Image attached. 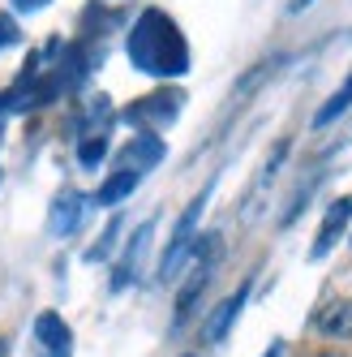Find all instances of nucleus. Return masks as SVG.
Here are the masks:
<instances>
[{
    "instance_id": "f257e3e1",
    "label": "nucleus",
    "mask_w": 352,
    "mask_h": 357,
    "mask_svg": "<svg viewBox=\"0 0 352 357\" xmlns=\"http://www.w3.org/2000/svg\"><path fill=\"white\" fill-rule=\"evenodd\" d=\"M129 61L155 78H181L189 69V43L163 9H146L129 31Z\"/></svg>"
},
{
    "instance_id": "f03ea898",
    "label": "nucleus",
    "mask_w": 352,
    "mask_h": 357,
    "mask_svg": "<svg viewBox=\"0 0 352 357\" xmlns=\"http://www.w3.org/2000/svg\"><path fill=\"white\" fill-rule=\"evenodd\" d=\"M202 211H207V194H198V198L189 202V211L176 220V233H172V241H168V254L159 259V280H163V284H168V280H176L181 263L193 254V241H198V220H202Z\"/></svg>"
},
{
    "instance_id": "7ed1b4c3",
    "label": "nucleus",
    "mask_w": 352,
    "mask_h": 357,
    "mask_svg": "<svg viewBox=\"0 0 352 357\" xmlns=\"http://www.w3.org/2000/svg\"><path fill=\"white\" fill-rule=\"evenodd\" d=\"M181 91H159V95H146L138 99V104H129L120 116L129 121V125H150V130H159V125L176 121V112H181Z\"/></svg>"
},
{
    "instance_id": "20e7f679",
    "label": "nucleus",
    "mask_w": 352,
    "mask_h": 357,
    "mask_svg": "<svg viewBox=\"0 0 352 357\" xmlns=\"http://www.w3.org/2000/svg\"><path fill=\"white\" fill-rule=\"evenodd\" d=\"M163 160V138H155V134H134V142H125L120 146V168L125 172H138L142 176V168H155Z\"/></svg>"
},
{
    "instance_id": "39448f33",
    "label": "nucleus",
    "mask_w": 352,
    "mask_h": 357,
    "mask_svg": "<svg viewBox=\"0 0 352 357\" xmlns=\"http://www.w3.org/2000/svg\"><path fill=\"white\" fill-rule=\"evenodd\" d=\"M245 297H249V284H241L228 301H219V305H215V314H211V319H207V327H202V340H207V344H223V336H228V327L237 323Z\"/></svg>"
},
{
    "instance_id": "423d86ee",
    "label": "nucleus",
    "mask_w": 352,
    "mask_h": 357,
    "mask_svg": "<svg viewBox=\"0 0 352 357\" xmlns=\"http://www.w3.org/2000/svg\"><path fill=\"white\" fill-rule=\"evenodd\" d=\"M348 220H352V198H339L335 207L326 211L322 228H318V241H314V250H310V259H326V254H331V245L339 241V233L348 228Z\"/></svg>"
},
{
    "instance_id": "0eeeda50",
    "label": "nucleus",
    "mask_w": 352,
    "mask_h": 357,
    "mask_svg": "<svg viewBox=\"0 0 352 357\" xmlns=\"http://www.w3.org/2000/svg\"><path fill=\"white\" fill-rule=\"evenodd\" d=\"M35 340H39V349H52L56 357H69V327H65V319L61 314H52V310H43L39 319H35Z\"/></svg>"
},
{
    "instance_id": "6e6552de",
    "label": "nucleus",
    "mask_w": 352,
    "mask_h": 357,
    "mask_svg": "<svg viewBox=\"0 0 352 357\" xmlns=\"http://www.w3.org/2000/svg\"><path fill=\"white\" fill-rule=\"evenodd\" d=\"M150 233H155V224L146 220V224L138 228V233H134L129 250H125V259L116 263V275H112V289H116V293H120V289H125V284H129V280L138 275V263H142V254H146V241H150Z\"/></svg>"
},
{
    "instance_id": "1a4fd4ad",
    "label": "nucleus",
    "mask_w": 352,
    "mask_h": 357,
    "mask_svg": "<svg viewBox=\"0 0 352 357\" xmlns=\"http://www.w3.org/2000/svg\"><path fill=\"white\" fill-rule=\"evenodd\" d=\"M318 331L331 336V340H352V301L339 297L331 305H322L318 310Z\"/></svg>"
},
{
    "instance_id": "9d476101",
    "label": "nucleus",
    "mask_w": 352,
    "mask_h": 357,
    "mask_svg": "<svg viewBox=\"0 0 352 357\" xmlns=\"http://www.w3.org/2000/svg\"><path fill=\"white\" fill-rule=\"evenodd\" d=\"M82 207H86V198L61 194V198L52 202V233H56V237H69L73 228H78V220H82Z\"/></svg>"
},
{
    "instance_id": "9b49d317",
    "label": "nucleus",
    "mask_w": 352,
    "mask_h": 357,
    "mask_svg": "<svg viewBox=\"0 0 352 357\" xmlns=\"http://www.w3.org/2000/svg\"><path fill=\"white\" fill-rule=\"evenodd\" d=\"M134 190H138V172H125V168H120V172H112L108 181L99 185L95 202H99V207H116V202H120V198H129Z\"/></svg>"
},
{
    "instance_id": "f8f14e48",
    "label": "nucleus",
    "mask_w": 352,
    "mask_h": 357,
    "mask_svg": "<svg viewBox=\"0 0 352 357\" xmlns=\"http://www.w3.org/2000/svg\"><path fill=\"white\" fill-rule=\"evenodd\" d=\"M348 108H352V73H348V78L339 82V91H335V95H331V99H326V104L314 112V130H326V125H331V121H339Z\"/></svg>"
},
{
    "instance_id": "ddd939ff",
    "label": "nucleus",
    "mask_w": 352,
    "mask_h": 357,
    "mask_svg": "<svg viewBox=\"0 0 352 357\" xmlns=\"http://www.w3.org/2000/svg\"><path fill=\"white\" fill-rule=\"evenodd\" d=\"M207 280H211V263H198L193 267V275H189V284L176 293V323H185V314L193 310V301H198V293L207 289Z\"/></svg>"
},
{
    "instance_id": "4468645a",
    "label": "nucleus",
    "mask_w": 352,
    "mask_h": 357,
    "mask_svg": "<svg viewBox=\"0 0 352 357\" xmlns=\"http://www.w3.org/2000/svg\"><path fill=\"white\" fill-rule=\"evenodd\" d=\"M104 155H108V138H104V134L82 138V146H78V164H82V168H95Z\"/></svg>"
},
{
    "instance_id": "2eb2a0df",
    "label": "nucleus",
    "mask_w": 352,
    "mask_h": 357,
    "mask_svg": "<svg viewBox=\"0 0 352 357\" xmlns=\"http://www.w3.org/2000/svg\"><path fill=\"white\" fill-rule=\"evenodd\" d=\"M116 233H120V220H112V224L104 228V237H99V241H95V245L86 250V259H90V263H99V259H108V250L116 245Z\"/></svg>"
},
{
    "instance_id": "dca6fc26",
    "label": "nucleus",
    "mask_w": 352,
    "mask_h": 357,
    "mask_svg": "<svg viewBox=\"0 0 352 357\" xmlns=\"http://www.w3.org/2000/svg\"><path fill=\"white\" fill-rule=\"evenodd\" d=\"M17 39H22L17 22H13L9 13H0V47H9V43H17Z\"/></svg>"
},
{
    "instance_id": "f3484780",
    "label": "nucleus",
    "mask_w": 352,
    "mask_h": 357,
    "mask_svg": "<svg viewBox=\"0 0 352 357\" xmlns=\"http://www.w3.org/2000/svg\"><path fill=\"white\" fill-rule=\"evenodd\" d=\"M262 357H284V340H271V349H266Z\"/></svg>"
},
{
    "instance_id": "a211bd4d",
    "label": "nucleus",
    "mask_w": 352,
    "mask_h": 357,
    "mask_svg": "<svg viewBox=\"0 0 352 357\" xmlns=\"http://www.w3.org/2000/svg\"><path fill=\"white\" fill-rule=\"evenodd\" d=\"M301 5H310V0H296V9H301Z\"/></svg>"
},
{
    "instance_id": "6ab92c4d",
    "label": "nucleus",
    "mask_w": 352,
    "mask_h": 357,
    "mask_svg": "<svg viewBox=\"0 0 352 357\" xmlns=\"http://www.w3.org/2000/svg\"><path fill=\"white\" fill-rule=\"evenodd\" d=\"M185 357H198V353H185Z\"/></svg>"
},
{
    "instance_id": "aec40b11",
    "label": "nucleus",
    "mask_w": 352,
    "mask_h": 357,
    "mask_svg": "<svg viewBox=\"0 0 352 357\" xmlns=\"http://www.w3.org/2000/svg\"><path fill=\"white\" fill-rule=\"evenodd\" d=\"M35 5H43V0H35Z\"/></svg>"
}]
</instances>
